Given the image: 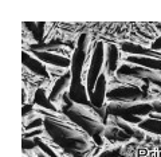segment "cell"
I'll return each instance as SVG.
<instances>
[{
	"mask_svg": "<svg viewBox=\"0 0 161 157\" xmlns=\"http://www.w3.org/2000/svg\"><path fill=\"white\" fill-rule=\"evenodd\" d=\"M44 129L50 134V137L59 148L64 149L69 153L82 152L85 153L90 145H93V138L86 133L70 124L58 122L55 120H44Z\"/></svg>",
	"mask_w": 161,
	"mask_h": 157,
	"instance_id": "6da1fadb",
	"label": "cell"
},
{
	"mask_svg": "<svg viewBox=\"0 0 161 157\" xmlns=\"http://www.w3.org/2000/svg\"><path fill=\"white\" fill-rule=\"evenodd\" d=\"M154 111L152 104H110L106 108V114L124 120L128 124H141L144 115Z\"/></svg>",
	"mask_w": 161,
	"mask_h": 157,
	"instance_id": "7a4b0ae2",
	"label": "cell"
},
{
	"mask_svg": "<svg viewBox=\"0 0 161 157\" xmlns=\"http://www.w3.org/2000/svg\"><path fill=\"white\" fill-rule=\"evenodd\" d=\"M64 114L70 118V121H73L74 124H77L80 129L90 136L93 138V141L97 145H102V133L105 132L102 124L98 118H95L93 114L87 115L86 111H78L75 108H71L69 110L63 111Z\"/></svg>",
	"mask_w": 161,
	"mask_h": 157,
	"instance_id": "3957f363",
	"label": "cell"
},
{
	"mask_svg": "<svg viewBox=\"0 0 161 157\" xmlns=\"http://www.w3.org/2000/svg\"><path fill=\"white\" fill-rule=\"evenodd\" d=\"M106 99L115 104H141L150 99V95L138 86L118 85L108 90Z\"/></svg>",
	"mask_w": 161,
	"mask_h": 157,
	"instance_id": "277c9868",
	"label": "cell"
},
{
	"mask_svg": "<svg viewBox=\"0 0 161 157\" xmlns=\"http://www.w3.org/2000/svg\"><path fill=\"white\" fill-rule=\"evenodd\" d=\"M115 75L121 81H140V82H145L147 85L152 83L154 86L161 79L160 71H153L150 69L132 63H124L122 66H119Z\"/></svg>",
	"mask_w": 161,
	"mask_h": 157,
	"instance_id": "5b68a950",
	"label": "cell"
},
{
	"mask_svg": "<svg viewBox=\"0 0 161 157\" xmlns=\"http://www.w3.org/2000/svg\"><path fill=\"white\" fill-rule=\"evenodd\" d=\"M105 47L106 46L103 44V42H97L93 50L92 60H90V66L86 75V89H87L89 98L92 97L95 83H97L99 75L102 74V66L105 64Z\"/></svg>",
	"mask_w": 161,
	"mask_h": 157,
	"instance_id": "8992f818",
	"label": "cell"
},
{
	"mask_svg": "<svg viewBox=\"0 0 161 157\" xmlns=\"http://www.w3.org/2000/svg\"><path fill=\"white\" fill-rule=\"evenodd\" d=\"M87 34H82L78 38V43L75 47L73 57H71V81H77V82H82V71H83V66L86 62V53H87Z\"/></svg>",
	"mask_w": 161,
	"mask_h": 157,
	"instance_id": "52a82bcc",
	"label": "cell"
},
{
	"mask_svg": "<svg viewBox=\"0 0 161 157\" xmlns=\"http://www.w3.org/2000/svg\"><path fill=\"white\" fill-rule=\"evenodd\" d=\"M35 58H38L39 60H42L44 64L55 66L59 69H69L71 67V59H69L66 57H62L59 54L55 53H47V51H31Z\"/></svg>",
	"mask_w": 161,
	"mask_h": 157,
	"instance_id": "ba28073f",
	"label": "cell"
},
{
	"mask_svg": "<svg viewBox=\"0 0 161 157\" xmlns=\"http://www.w3.org/2000/svg\"><path fill=\"white\" fill-rule=\"evenodd\" d=\"M106 94H108V81H106V74L102 73L95 83L94 92L90 97V102L94 109H102L106 101Z\"/></svg>",
	"mask_w": 161,
	"mask_h": 157,
	"instance_id": "9c48e42d",
	"label": "cell"
},
{
	"mask_svg": "<svg viewBox=\"0 0 161 157\" xmlns=\"http://www.w3.org/2000/svg\"><path fill=\"white\" fill-rule=\"evenodd\" d=\"M71 71H66L62 74V77H59V79L55 81V83L53 86L51 92L48 94V98L51 102H55L57 99H59L64 93L69 92L70 85H71Z\"/></svg>",
	"mask_w": 161,
	"mask_h": 157,
	"instance_id": "30bf717a",
	"label": "cell"
},
{
	"mask_svg": "<svg viewBox=\"0 0 161 157\" xmlns=\"http://www.w3.org/2000/svg\"><path fill=\"white\" fill-rule=\"evenodd\" d=\"M22 62H23V66H26L30 71H32L34 74H36L42 78H50L46 64H44L42 60H39L38 58L32 57V55H30L26 51H23L22 53Z\"/></svg>",
	"mask_w": 161,
	"mask_h": 157,
	"instance_id": "8fae6325",
	"label": "cell"
},
{
	"mask_svg": "<svg viewBox=\"0 0 161 157\" xmlns=\"http://www.w3.org/2000/svg\"><path fill=\"white\" fill-rule=\"evenodd\" d=\"M118 59H119V50L113 43H109L105 47V70L106 74L113 75L118 70Z\"/></svg>",
	"mask_w": 161,
	"mask_h": 157,
	"instance_id": "7c38bea8",
	"label": "cell"
},
{
	"mask_svg": "<svg viewBox=\"0 0 161 157\" xmlns=\"http://www.w3.org/2000/svg\"><path fill=\"white\" fill-rule=\"evenodd\" d=\"M121 50L130 55H136V57H149V58L161 59V54H158L157 51H153L152 48H147V47L140 46V44H134L129 42H125L121 44Z\"/></svg>",
	"mask_w": 161,
	"mask_h": 157,
	"instance_id": "4fadbf2b",
	"label": "cell"
},
{
	"mask_svg": "<svg viewBox=\"0 0 161 157\" xmlns=\"http://www.w3.org/2000/svg\"><path fill=\"white\" fill-rule=\"evenodd\" d=\"M103 136H105V137H106L109 141H112V143H125V141H129L130 138H132L128 133H125L122 129H119L118 126L105 129Z\"/></svg>",
	"mask_w": 161,
	"mask_h": 157,
	"instance_id": "5bb4252c",
	"label": "cell"
},
{
	"mask_svg": "<svg viewBox=\"0 0 161 157\" xmlns=\"http://www.w3.org/2000/svg\"><path fill=\"white\" fill-rule=\"evenodd\" d=\"M34 105H38L39 108H43V109H47L50 111H54L57 113L58 109L54 106V104L50 101V98H47L46 95V92L43 89H38L35 92V95H34Z\"/></svg>",
	"mask_w": 161,
	"mask_h": 157,
	"instance_id": "9a60e30c",
	"label": "cell"
},
{
	"mask_svg": "<svg viewBox=\"0 0 161 157\" xmlns=\"http://www.w3.org/2000/svg\"><path fill=\"white\" fill-rule=\"evenodd\" d=\"M138 128L144 132H149V133L161 136V120H157V118L142 120V122L138 124Z\"/></svg>",
	"mask_w": 161,
	"mask_h": 157,
	"instance_id": "2e32d148",
	"label": "cell"
},
{
	"mask_svg": "<svg viewBox=\"0 0 161 157\" xmlns=\"http://www.w3.org/2000/svg\"><path fill=\"white\" fill-rule=\"evenodd\" d=\"M24 26L27 27V30L32 34L34 39L36 40L38 43H43V36H44V24L43 22L40 23H34V22H28V23H24Z\"/></svg>",
	"mask_w": 161,
	"mask_h": 157,
	"instance_id": "e0dca14e",
	"label": "cell"
},
{
	"mask_svg": "<svg viewBox=\"0 0 161 157\" xmlns=\"http://www.w3.org/2000/svg\"><path fill=\"white\" fill-rule=\"evenodd\" d=\"M115 126H118L119 129H122L125 133H128L130 137H136V138H138V140H141L144 137V134H142V130H141L140 128H138V130H136L134 128H132L128 122H125L124 120H121V118H118V121L114 124Z\"/></svg>",
	"mask_w": 161,
	"mask_h": 157,
	"instance_id": "ac0fdd59",
	"label": "cell"
},
{
	"mask_svg": "<svg viewBox=\"0 0 161 157\" xmlns=\"http://www.w3.org/2000/svg\"><path fill=\"white\" fill-rule=\"evenodd\" d=\"M34 140H35V144H36V146L40 149V152H43L46 156H48V157H58V154L55 153V152L51 148H50V146L46 143H43V141L40 140L39 137H35Z\"/></svg>",
	"mask_w": 161,
	"mask_h": 157,
	"instance_id": "d6986e66",
	"label": "cell"
},
{
	"mask_svg": "<svg viewBox=\"0 0 161 157\" xmlns=\"http://www.w3.org/2000/svg\"><path fill=\"white\" fill-rule=\"evenodd\" d=\"M40 126H44V120L43 118H35L32 121H30V122L24 126V128L27 129V132H30V130L40 129Z\"/></svg>",
	"mask_w": 161,
	"mask_h": 157,
	"instance_id": "ffe728a7",
	"label": "cell"
},
{
	"mask_svg": "<svg viewBox=\"0 0 161 157\" xmlns=\"http://www.w3.org/2000/svg\"><path fill=\"white\" fill-rule=\"evenodd\" d=\"M119 152H121L119 148L114 149V150H106V152H103L102 154H99L97 157H119Z\"/></svg>",
	"mask_w": 161,
	"mask_h": 157,
	"instance_id": "44dd1931",
	"label": "cell"
},
{
	"mask_svg": "<svg viewBox=\"0 0 161 157\" xmlns=\"http://www.w3.org/2000/svg\"><path fill=\"white\" fill-rule=\"evenodd\" d=\"M36 146L35 144V140H30V138H23V149H32Z\"/></svg>",
	"mask_w": 161,
	"mask_h": 157,
	"instance_id": "7402d4cb",
	"label": "cell"
},
{
	"mask_svg": "<svg viewBox=\"0 0 161 157\" xmlns=\"http://www.w3.org/2000/svg\"><path fill=\"white\" fill-rule=\"evenodd\" d=\"M42 129H35L32 132H27L26 134L23 136V138H35V137H38L39 134H42Z\"/></svg>",
	"mask_w": 161,
	"mask_h": 157,
	"instance_id": "603a6c76",
	"label": "cell"
},
{
	"mask_svg": "<svg viewBox=\"0 0 161 157\" xmlns=\"http://www.w3.org/2000/svg\"><path fill=\"white\" fill-rule=\"evenodd\" d=\"M150 48H152L153 51H158V50H161V36H158L154 40V42L152 43V46H150Z\"/></svg>",
	"mask_w": 161,
	"mask_h": 157,
	"instance_id": "cb8c5ba5",
	"label": "cell"
},
{
	"mask_svg": "<svg viewBox=\"0 0 161 157\" xmlns=\"http://www.w3.org/2000/svg\"><path fill=\"white\" fill-rule=\"evenodd\" d=\"M34 108V104H28V105H23V109H22V113H23V117H26V115L30 113V111L32 110Z\"/></svg>",
	"mask_w": 161,
	"mask_h": 157,
	"instance_id": "d4e9b609",
	"label": "cell"
},
{
	"mask_svg": "<svg viewBox=\"0 0 161 157\" xmlns=\"http://www.w3.org/2000/svg\"><path fill=\"white\" fill-rule=\"evenodd\" d=\"M152 105H153V109L157 111V113H161V104L160 102H153Z\"/></svg>",
	"mask_w": 161,
	"mask_h": 157,
	"instance_id": "484cf974",
	"label": "cell"
},
{
	"mask_svg": "<svg viewBox=\"0 0 161 157\" xmlns=\"http://www.w3.org/2000/svg\"><path fill=\"white\" fill-rule=\"evenodd\" d=\"M38 157H48V156H46V154L43 153V152H39V153H38Z\"/></svg>",
	"mask_w": 161,
	"mask_h": 157,
	"instance_id": "4316f807",
	"label": "cell"
},
{
	"mask_svg": "<svg viewBox=\"0 0 161 157\" xmlns=\"http://www.w3.org/2000/svg\"><path fill=\"white\" fill-rule=\"evenodd\" d=\"M160 74H161V71H160Z\"/></svg>",
	"mask_w": 161,
	"mask_h": 157,
	"instance_id": "83f0119b",
	"label": "cell"
}]
</instances>
